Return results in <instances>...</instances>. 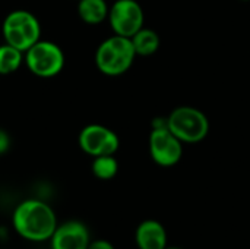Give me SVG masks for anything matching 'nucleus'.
Here are the masks:
<instances>
[{
	"instance_id": "nucleus-1",
	"label": "nucleus",
	"mask_w": 250,
	"mask_h": 249,
	"mask_svg": "<svg viewBox=\"0 0 250 249\" xmlns=\"http://www.w3.org/2000/svg\"><path fill=\"white\" fill-rule=\"evenodd\" d=\"M57 225L59 220L56 211L42 200H23L12 213V227L15 233L28 242L40 244L50 241Z\"/></svg>"
},
{
	"instance_id": "nucleus-2",
	"label": "nucleus",
	"mask_w": 250,
	"mask_h": 249,
	"mask_svg": "<svg viewBox=\"0 0 250 249\" xmlns=\"http://www.w3.org/2000/svg\"><path fill=\"white\" fill-rule=\"evenodd\" d=\"M136 51L132 40L127 37L116 35L105 38L95 50V66L105 76H122L133 65Z\"/></svg>"
},
{
	"instance_id": "nucleus-3",
	"label": "nucleus",
	"mask_w": 250,
	"mask_h": 249,
	"mask_svg": "<svg viewBox=\"0 0 250 249\" xmlns=\"http://www.w3.org/2000/svg\"><path fill=\"white\" fill-rule=\"evenodd\" d=\"M168 129L183 142V144H199L209 134V119L208 116L192 106H179L170 112L167 116Z\"/></svg>"
},
{
	"instance_id": "nucleus-4",
	"label": "nucleus",
	"mask_w": 250,
	"mask_h": 249,
	"mask_svg": "<svg viewBox=\"0 0 250 249\" xmlns=\"http://www.w3.org/2000/svg\"><path fill=\"white\" fill-rule=\"evenodd\" d=\"M4 43L26 51L38 40H41V23L38 18L25 9H16L6 15L1 23Z\"/></svg>"
},
{
	"instance_id": "nucleus-5",
	"label": "nucleus",
	"mask_w": 250,
	"mask_h": 249,
	"mask_svg": "<svg viewBox=\"0 0 250 249\" xmlns=\"http://www.w3.org/2000/svg\"><path fill=\"white\" fill-rule=\"evenodd\" d=\"M64 53L59 44L50 40H38L23 53V63L28 70L44 79L57 76L64 68Z\"/></svg>"
},
{
	"instance_id": "nucleus-6",
	"label": "nucleus",
	"mask_w": 250,
	"mask_h": 249,
	"mask_svg": "<svg viewBox=\"0 0 250 249\" xmlns=\"http://www.w3.org/2000/svg\"><path fill=\"white\" fill-rule=\"evenodd\" d=\"M107 21L116 35L132 38L145 26V12L138 0H116L110 6Z\"/></svg>"
},
{
	"instance_id": "nucleus-7",
	"label": "nucleus",
	"mask_w": 250,
	"mask_h": 249,
	"mask_svg": "<svg viewBox=\"0 0 250 249\" xmlns=\"http://www.w3.org/2000/svg\"><path fill=\"white\" fill-rule=\"evenodd\" d=\"M148 148L152 161L161 167H173L183 157V142L168 126L151 128Z\"/></svg>"
},
{
	"instance_id": "nucleus-8",
	"label": "nucleus",
	"mask_w": 250,
	"mask_h": 249,
	"mask_svg": "<svg viewBox=\"0 0 250 249\" xmlns=\"http://www.w3.org/2000/svg\"><path fill=\"white\" fill-rule=\"evenodd\" d=\"M78 144L85 154L94 158L116 154L120 147V139L113 129L100 123H91L81 129Z\"/></svg>"
},
{
	"instance_id": "nucleus-9",
	"label": "nucleus",
	"mask_w": 250,
	"mask_h": 249,
	"mask_svg": "<svg viewBox=\"0 0 250 249\" xmlns=\"http://www.w3.org/2000/svg\"><path fill=\"white\" fill-rule=\"evenodd\" d=\"M91 235L86 225L81 220L59 223L50 238V249H88Z\"/></svg>"
},
{
	"instance_id": "nucleus-10",
	"label": "nucleus",
	"mask_w": 250,
	"mask_h": 249,
	"mask_svg": "<svg viewBox=\"0 0 250 249\" xmlns=\"http://www.w3.org/2000/svg\"><path fill=\"white\" fill-rule=\"evenodd\" d=\"M135 241L139 249H166L168 247L166 227L152 219L144 220L136 227Z\"/></svg>"
},
{
	"instance_id": "nucleus-11",
	"label": "nucleus",
	"mask_w": 250,
	"mask_h": 249,
	"mask_svg": "<svg viewBox=\"0 0 250 249\" xmlns=\"http://www.w3.org/2000/svg\"><path fill=\"white\" fill-rule=\"evenodd\" d=\"M79 18L88 25H98L108 18L110 6L107 0H78Z\"/></svg>"
},
{
	"instance_id": "nucleus-12",
	"label": "nucleus",
	"mask_w": 250,
	"mask_h": 249,
	"mask_svg": "<svg viewBox=\"0 0 250 249\" xmlns=\"http://www.w3.org/2000/svg\"><path fill=\"white\" fill-rule=\"evenodd\" d=\"M130 40L136 56H152L158 51L161 44L158 32L146 26L141 28Z\"/></svg>"
},
{
	"instance_id": "nucleus-13",
	"label": "nucleus",
	"mask_w": 250,
	"mask_h": 249,
	"mask_svg": "<svg viewBox=\"0 0 250 249\" xmlns=\"http://www.w3.org/2000/svg\"><path fill=\"white\" fill-rule=\"evenodd\" d=\"M23 63V51L3 43L0 44V75L15 73Z\"/></svg>"
},
{
	"instance_id": "nucleus-14",
	"label": "nucleus",
	"mask_w": 250,
	"mask_h": 249,
	"mask_svg": "<svg viewBox=\"0 0 250 249\" xmlns=\"http://www.w3.org/2000/svg\"><path fill=\"white\" fill-rule=\"evenodd\" d=\"M91 172L100 181H110L119 172V161L114 157V154L94 157L91 164Z\"/></svg>"
},
{
	"instance_id": "nucleus-15",
	"label": "nucleus",
	"mask_w": 250,
	"mask_h": 249,
	"mask_svg": "<svg viewBox=\"0 0 250 249\" xmlns=\"http://www.w3.org/2000/svg\"><path fill=\"white\" fill-rule=\"evenodd\" d=\"M12 147V138L9 132L3 128H0V156H4Z\"/></svg>"
},
{
	"instance_id": "nucleus-16",
	"label": "nucleus",
	"mask_w": 250,
	"mask_h": 249,
	"mask_svg": "<svg viewBox=\"0 0 250 249\" xmlns=\"http://www.w3.org/2000/svg\"><path fill=\"white\" fill-rule=\"evenodd\" d=\"M88 249H116V248H114V245H113L110 241H107V239H94V241H91V244H89Z\"/></svg>"
},
{
	"instance_id": "nucleus-17",
	"label": "nucleus",
	"mask_w": 250,
	"mask_h": 249,
	"mask_svg": "<svg viewBox=\"0 0 250 249\" xmlns=\"http://www.w3.org/2000/svg\"><path fill=\"white\" fill-rule=\"evenodd\" d=\"M166 249H182V248H177V247H167Z\"/></svg>"
},
{
	"instance_id": "nucleus-18",
	"label": "nucleus",
	"mask_w": 250,
	"mask_h": 249,
	"mask_svg": "<svg viewBox=\"0 0 250 249\" xmlns=\"http://www.w3.org/2000/svg\"><path fill=\"white\" fill-rule=\"evenodd\" d=\"M243 1H250V0H243Z\"/></svg>"
}]
</instances>
